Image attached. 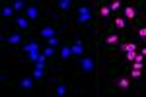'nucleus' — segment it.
Instances as JSON below:
<instances>
[{
	"label": "nucleus",
	"instance_id": "13",
	"mask_svg": "<svg viewBox=\"0 0 146 97\" xmlns=\"http://www.w3.org/2000/svg\"><path fill=\"white\" fill-rule=\"evenodd\" d=\"M12 22H14V25H16V29H18V31H23V33H27V35H29L31 29H33V27H31V22H29L23 14H18Z\"/></svg>",
	"mask_w": 146,
	"mask_h": 97
},
{
	"label": "nucleus",
	"instance_id": "26",
	"mask_svg": "<svg viewBox=\"0 0 146 97\" xmlns=\"http://www.w3.org/2000/svg\"><path fill=\"white\" fill-rule=\"evenodd\" d=\"M138 53H140V54H142V56L146 58V47H142V45H140V49H138Z\"/></svg>",
	"mask_w": 146,
	"mask_h": 97
},
{
	"label": "nucleus",
	"instance_id": "11",
	"mask_svg": "<svg viewBox=\"0 0 146 97\" xmlns=\"http://www.w3.org/2000/svg\"><path fill=\"white\" fill-rule=\"evenodd\" d=\"M138 49H140L138 41H136V39H131L129 35H125L123 41L119 43V47H117V51H115V53L125 54V53H131V51H138Z\"/></svg>",
	"mask_w": 146,
	"mask_h": 97
},
{
	"label": "nucleus",
	"instance_id": "15",
	"mask_svg": "<svg viewBox=\"0 0 146 97\" xmlns=\"http://www.w3.org/2000/svg\"><path fill=\"white\" fill-rule=\"evenodd\" d=\"M10 86H16L18 89H23V91H33L35 86V78L33 76H23L20 82H8Z\"/></svg>",
	"mask_w": 146,
	"mask_h": 97
},
{
	"label": "nucleus",
	"instance_id": "10",
	"mask_svg": "<svg viewBox=\"0 0 146 97\" xmlns=\"http://www.w3.org/2000/svg\"><path fill=\"white\" fill-rule=\"evenodd\" d=\"M43 4H37V2H29L27 4V8L23 12V16L29 20V22H39L41 20V12H43Z\"/></svg>",
	"mask_w": 146,
	"mask_h": 97
},
{
	"label": "nucleus",
	"instance_id": "17",
	"mask_svg": "<svg viewBox=\"0 0 146 97\" xmlns=\"http://www.w3.org/2000/svg\"><path fill=\"white\" fill-rule=\"evenodd\" d=\"M74 54H72V49H70V43H62V47L58 49V60L60 62H68L72 60Z\"/></svg>",
	"mask_w": 146,
	"mask_h": 97
},
{
	"label": "nucleus",
	"instance_id": "1",
	"mask_svg": "<svg viewBox=\"0 0 146 97\" xmlns=\"http://www.w3.org/2000/svg\"><path fill=\"white\" fill-rule=\"evenodd\" d=\"M76 23L78 27H92L94 31L98 33V37L101 35V27L100 22L96 18V6H88V4H76Z\"/></svg>",
	"mask_w": 146,
	"mask_h": 97
},
{
	"label": "nucleus",
	"instance_id": "2",
	"mask_svg": "<svg viewBox=\"0 0 146 97\" xmlns=\"http://www.w3.org/2000/svg\"><path fill=\"white\" fill-rule=\"evenodd\" d=\"M131 89H138V86H136L135 80L123 70V74H119V76H113L111 74V86L105 87L103 91H105V93H113V91L127 93V91H131Z\"/></svg>",
	"mask_w": 146,
	"mask_h": 97
},
{
	"label": "nucleus",
	"instance_id": "21",
	"mask_svg": "<svg viewBox=\"0 0 146 97\" xmlns=\"http://www.w3.org/2000/svg\"><path fill=\"white\" fill-rule=\"evenodd\" d=\"M45 43L49 45V47H53V49H60V47H62V37H60V35H55V37L47 39Z\"/></svg>",
	"mask_w": 146,
	"mask_h": 97
},
{
	"label": "nucleus",
	"instance_id": "19",
	"mask_svg": "<svg viewBox=\"0 0 146 97\" xmlns=\"http://www.w3.org/2000/svg\"><path fill=\"white\" fill-rule=\"evenodd\" d=\"M31 76L35 78V82H37V84H43V80L47 78V70H45V68H37V66H35L33 72H31Z\"/></svg>",
	"mask_w": 146,
	"mask_h": 97
},
{
	"label": "nucleus",
	"instance_id": "23",
	"mask_svg": "<svg viewBox=\"0 0 146 97\" xmlns=\"http://www.w3.org/2000/svg\"><path fill=\"white\" fill-rule=\"evenodd\" d=\"M136 54H138V51H131V53H125V54H123V62H125V66L133 64V62L136 60Z\"/></svg>",
	"mask_w": 146,
	"mask_h": 97
},
{
	"label": "nucleus",
	"instance_id": "16",
	"mask_svg": "<svg viewBox=\"0 0 146 97\" xmlns=\"http://www.w3.org/2000/svg\"><path fill=\"white\" fill-rule=\"evenodd\" d=\"M55 8L58 10V14H60V18L62 16H68L70 12L76 8V4H74V0H56L55 2Z\"/></svg>",
	"mask_w": 146,
	"mask_h": 97
},
{
	"label": "nucleus",
	"instance_id": "3",
	"mask_svg": "<svg viewBox=\"0 0 146 97\" xmlns=\"http://www.w3.org/2000/svg\"><path fill=\"white\" fill-rule=\"evenodd\" d=\"M94 72H96V54L92 51V53H86L84 56H80L76 60V76L80 74L92 76Z\"/></svg>",
	"mask_w": 146,
	"mask_h": 97
},
{
	"label": "nucleus",
	"instance_id": "22",
	"mask_svg": "<svg viewBox=\"0 0 146 97\" xmlns=\"http://www.w3.org/2000/svg\"><path fill=\"white\" fill-rule=\"evenodd\" d=\"M12 8H14V12H16V14L25 12V8H27V2H25V0H14V2H12Z\"/></svg>",
	"mask_w": 146,
	"mask_h": 97
},
{
	"label": "nucleus",
	"instance_id": "7",
	"mask_svg": "<svg viewBox=\"0 0 146 97\" xmlns=\"http://www.w3.org/2000/svg\"><path fill=\"white\" fill-rule=\"evenodd\" d=\"M25 39H27V33L16 29V31H12L10 35H6V39H2V47H10L12 51H14V49L22 47Z\"/></svg>",
	"mask_w": 146,
	"mask_h": 97
},
{
	"label": "nucleus",
	"instance_id": "20",
	"mask_svg": "<svg viewBox=\"0 0 146 97\" xmlns=\"http://www.w3.org/2000/svg\"><path fill=\"white\" fill-rule=\"evenodd\" d=\"M109 8H111L113 16H115V14H121V12H123L125 4L121 2V0H111V2H109Z\"/></svg>",
	"mask_w": 146,
	"mask_h": 97
},
{
	"label": "nucleus",
	"instance_id": "14",
	"mask_svg": "<svg viewBox=\"0 0 146 97\" xmlns=\"http://www.w3.org/2000/svg\"><path fill=\"white\" fill-rule=\"evenodd\" d=\"M20 49H22L23 56H25V54L33 53V51H41V49H43V45L39 43V41H37L35 37H27V39L23 41V45H22V47H20Z\"/></svg>",
	"mask_w": 146,
	"mask_h": 97
},
{
	"label": "nucleus",
	"instance_id": "25",
	"mask_svg": "<svg viewBox=\"0 0 146 97\" xmlns=\"http://www.w3.org/2000/svg\"><path fill=\"white\" fill-rule=\"evenodd\" d=\"M39 56H41V51H33V53L25 54V56H23V60H25V62H33V64H35Z\"/></svg>",
	"mask_w": 146,
	"mask_h": 97
},
{
	"label": "nucleus",
	"instance_id": "8",
	"mask_svg": "<svg viewBox=\"0 0 146 97\" xmlns=\"http://www.w3.org/2000/svg\"><path fill=\"white\" fill-rule=\"evenodd\" d=\"M70 49H72V54H74V60H78L80 56H84V54L88 53L90 45L86 43L84 39H80L78 35H74L72 41H70Z\"/></svg>",
	"mask_w": 146,
	"mask_h": 97
},
{
	"label": "nucleus",
	"instance_id": "18",
	"mask_svg": "<svg viewBox=\"0 0 146 97\" xmlns=\"http://www.w3.org/2000/svg\"><path fill=\"white\" fill-rule=\"evenodd\" d=\"M0 14H2V18L6 20V22H12L18 14L14 12V8H12V2H2V8H0Z\"/></svg>",
	"mask_w": 146,
	"mask_h": 97
},
{
	"label": "nucleus",
	"instance_id": "24",
	"mask_svg": "<svg viewBox=\"0 0 146 97\" xmlns=\"http://www.w3.org/2000/svg\"><path fill=\"white\" fill-rule=\"evenodd\" d=\"M41 53H43V54L47 56V58L51 60V58H55V56H56V49H53V47H49V45H45V47L41 49Z\"/></svg>",
	"mask_w": 146,
	"mask_h": 97
},
{
	"label": "nucleus",
	"instance_id": "6",
	"mask_svg": "<svg viewBox=\"0 0 146 97\" xmlns=\"http://www.w3.org/2000/svg\"><path fill=\"white\" fill-rule=\"evenodd\" d=\"M62 33V25H58V23H41L39 27H37V35L41 37V39H51V37H55V35H60Z\"/></svg>",
	"mask_w": 146,
	"mask_h": 97
},
{
	"label": "nucleus",
	"instance_id": "5",
	"mask_svg": "<svg viewBox=\"0 0 146 97\" xmlns=\"http://www.w3.org/2000/svg\"><path fill=\"white\" fill-rule=\"evenodd\" d=\"M144 8V4H142V0H135V2H131V4H127L121 12V16H123L125 20L129 23H136L140 20V10Z\"/></svg>",
	"mask_w": 146,
	"mask_h": 97
},
{
	"label": "nucleus",
	"instance_id": "9",
	"mask_svg": "<svg viewBox=\"0 0 146 97\" xmlns=\"http://www.w3.org/2000/svg\"><path fill=\"white\" fill-rule=\"evenodd\" d=\"M105 29H111V31H117V33H125V31L131 29V23L127 22L121 14H115V16L111 18V23H109Z\"/></svg>",
	"mask_w": 146,
	"mask_h": 97
},
{
	"label": "nucleus",
	"instance_id": "12",
	"mask_svg": "<svg viewBox=\"0 0 146 97\" xmlns=\"http://www.w3.org/2000/svg\"><path fill=\"white\" fill-rule=\"evenodd\" d=\"M70 91H72V86L64 82V78H62V76H56V78H55V89H53V93H55L56 97H62V95H66V93H70Z\"/></svg>",
	"mask_w": 146,
	"mask_h": 97
},
{
	"label": "nucleus",
	"instance_id": "4",
	"mask_svg": "<svg viewBox=\"0 0 146 97\" xmlns=\"http://www.w3.org/2000/svg\"><path fill=\"white\" fill-rule=\"evenodd\" d=\"M96 18H98V22H100L101 31L111 23L113 12H111V8H109V2H107V0H98V2H96Z\"/></svg>",
	"mask_w": 146,
	"mask_h": 97
}]
</instances>
